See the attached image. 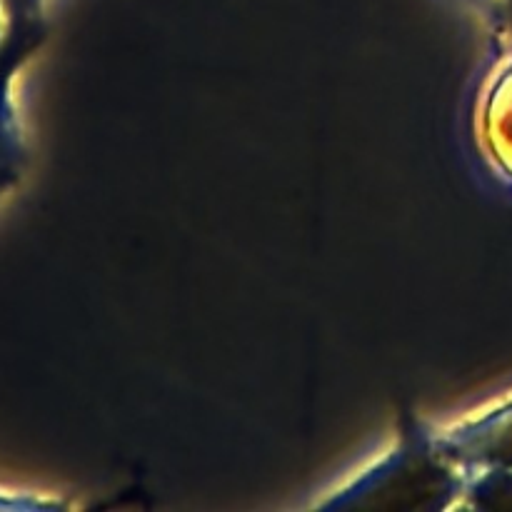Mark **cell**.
<instances>
[{
	"label": "cell",
	"mask_w": 512,
	"mask_h": 512,
	"mask_svg": "<svg viewBox=\"0 0 512 512\" xmlns=\"http://www.w3.org/2000/svg\"><path fill=\"white\" fill-rule=\"evenodd\" d=\"M458 483L448 470V455L440 453L438 445H430L425 438H408L393 458L385 460L380 468L365 475L355 488L345 490L343 498L328 503V508H383L385 498L390 500L388 508H403V495H413L415 508H428L423 498L433 500L435 508H443L440 495L455 493Z\"/></svg>",
	"instance_id": "cell-1"
},
{
	"label": "cell",
	"mask_w": 512,
	"mask_h": 512,
	"mask_svg": "<svg viewBox=\"0 0 512 512\" xmlns=\"http://www.w3.org/2000/svg\"><path fill=\"white\" fill-rule=\"evenodd\" d=\"M28 45L18 43L8 50L0 53V160H5L10 155V150L15 148V133H13V115H10V105H8V78L10 70L15 68L18 63L20 50H25Z\"/></svg>",
	"instance_id": "cell-2"
}]
</instances>
